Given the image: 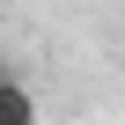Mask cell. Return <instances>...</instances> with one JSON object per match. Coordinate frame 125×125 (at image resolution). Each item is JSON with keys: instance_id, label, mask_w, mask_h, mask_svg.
Instances as JSON below:
<instances>
[{"instance_id": "1", "label": "cell", "mask_w": 125, "mask_h": 125, "mask_svg": "<svg viewBox=\"0 0 125 125\" xmlns=\"http://www.w3.org/2000/svg\"><path fill=\"white\" fill-rule=\"evenodd\" d=\"M0 125H37V88L0 66Z\"/></svg>"}]
</instances>
